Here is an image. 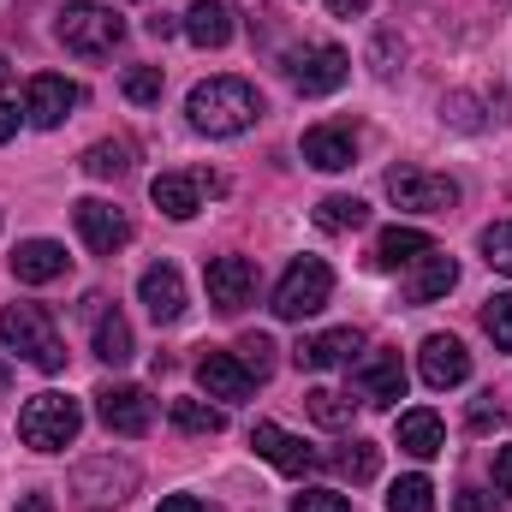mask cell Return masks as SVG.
Here are the masks:
<instances>
[{
  "mask_svg": "<svg viewBox=\"0 0 512 512\" xmlns=\"http://www.w3.org/2000/svg\"><path fill=\"white\" fill-rule=\"evenodd\" d=\"M185 114H191V126L203 137H239V131H251L262 120V96L245 78H209V84L191 90Z\"/></svg>",
  "mask_w": 512,
  "mask_h": 512,
  "instance_id": "6da1fadb",
  "label": "cell"
},
{
  "mask_svg": "<svg viewBox=\"0 0 512 512\" xmlns=\"http://www.w3.org/2000/svg\"><path fill=\"white\" fill-rule=\"evenodd\" d=\"M0 346L12 358H24L30 370H42V376L66 370V340H60V328L42 304H6L0 310Z\"/></svg>",
  "mask_w": 512,
  "mask_h": 512,
  "instance_id": "7a4b0ae2",
  "label": "cell"
},
{
  "mask_svg": "<svg viewBox=\"0 0 512 512\" xmlns=\"http://www.w3.org/2000/svg\"><path fill=\"white\" fill-rule=\"evenodd\" d=\"M54 36H60L78 60H102V54H114V48L126 42V18H120L114 6H102V0H66Z\"/></svg>",
  "mask_w": 512,
  "mask_h": 512,
  "instance_id": "3957f363",
  "label": "cell"
},
{
  "mask_svg": "<svg viewBox=\"0 0 512 512\" xmlns=\"http://www.w3.org/2000/svg\"><path fill=\"white\" fill-rule=\"evenodd\" d=\"M78 429H84V405L66 393H36L18 411V441L30 453H66L78 441Z\"/></svg>",
  "mask_w": 512,
  "mask_h": 512,
  "instance_id": "277c9868",
  "label": "cell"
},
{
  "mask_svg": "<svg viewBox=\"0 0 512 512\" xmlns=\"http://www.w3.org/2000/svg\"><path fill=\"white\" fill-rule=\"evenodd\" d=\"M137 495V465L131 459H114V453H96L72 471V501L84 512H108V507H126Z\"/></svg>",
  "mask_w": 512,
  "mask_h": 512,
  "instance_id": "5b68a950",
  "label": "cell"
},
{
  "mask_svg": "<svg viewBox=\"0 0 512 512\" xmlns=\"http://www.w3.org/2000/svg\"><path fill=\"white\" fill-rule=\"evenodd\" d=\"M328 298H334V268H328L322 256H298V262L280 274V286H274V316H280V322H304V316H316Z\"/></svg>",
  "mask_w": 512,
  "mask_h": 512,
  "instance_id": "8992f818",
  "label": "cell"
},
{
  "mask_svg": "<svg viewBox=\"0 0 512 512\" xmlns=\"http://www.w3.org/2000/svg\"><path fill=\"white\" fill-rule=\"evenodd\" d=\"M286 78L304 90V96H334L346 78H352V54L334 48V42H304L286 54Z\"/></svg>",
  "mask_w": 512,
  "mask_h": 512,
  "instance_id": "52a82bcc",
  "label": "cell"
},
{
  "mask_svg": "<svg viewBox=\"0 0 512 512\" xmlns=\"http://www.w3.org/2000/svg\"><path fill=\"white\" fill-rule=\"evenodd\" d=\"M387 197L393 209H411V215H447L459 203V185L447 173H423V167H393L387 173Z\"/></svg>",
  "mask_w": 512,
  "mask_h": 512,
  "instance_id": "ba28073f",
  "label": "cell"
},
{
  "mask_svg": "<svg viewBox=\"0 0 512 512\" xmlns=\"http://www.w3.org/2000/svg\"><path fill=\"white\" fill-rule=\"evenodd\" d=\"M84 102V90L72 84V78H60V72H42V78H30V90H24V120L36 131H54L72 120V108Z\"/></svg>",
  "mask_w": 512,
  "mask_h": 512,
  "instance_id": "9c48e42d",
  "label": "cell"
},
{
  "mask_svg": "<svg viewBox=\"0 0 512 512\" xmlns=\"http://www.w3.org/2000/svg\"><path fill=\"white\" fill-rule=\"evenodd\" d=\"M72 221H78V239H84L96 256H114V251H126V245H131L126 209H114V203H102V197L72 203Z\"/></svg>",
  "mask_w": 512,
  "mask_h": 512,
  "instance_id": "30bf717a",
  "label": "cell"
},
{
  "mask_svg": "<svg viewBox=\"0 0 512 512\" xmlns=\"http://www.w3.org/2000/svg\"><path fill=\"white\" fill-rule=\"evenodd\" d=\"M96 417L108 423V435H126V441H137V435H149V423H155V399L143 393V387H102L96 393Z\"/></svg>",
  "mask_w": 512,
  "mask_h": 512,
  "instance_id": "8fae6325",
  "label": "cell"
},
{
  "mask_svg": "<svg viewBox=\"0 0 512 512\" xmlns=\"http://www.w3.org/2000/svg\"><path fill=\"white\" fill-rule=\"evenodd\" d=\"M251 447H256V459H268V465H274V471H286V477H304V471H316V465H322V453H316V447H304V435H292V429H280V423H256Z\"/></svg>",
  "mask_w": 512,
  "mask_h": 512,
  "instance_id": "7c38bea8",
  "label": "cell"
},
{
  "mask_svg": "<svg viewBox=\"0 0 512 512\" xmlns=\"http://www.w3.org/2000/svg\"><path fill=\"white\" fill-rule=\"evenodd\" d=\"M256 298V262L251 256H215L209 262V304L221 316H239Z\"/></svg>",
  "mask_w": 512,
  "mask_h": 512,
  "instance_id": "4fadbf2b",
  "label": "cell"
},
{
  "mask_svg": "<svg viewBox=\"0 0 512 512\" xmlns=\"http://www.w3.org/2000/svg\"><path fill=\"white\" fill-rule=\"evenodd\" d=\"M417 370H423V382L435 387V393H447V387H459L471 376V352H465V340H453V334H429L423 352H417Z\"/></svg>",
  "mask_w": 512,
  "mask_h": 512,
  "instance_id": "5bb4252c",
  "label": "cell"
},
{
  "mask_svg": "<svg viewBox=\"0 0 512 512\" xmlns=\"http://www.w3.org/2000/svg\"><path fill=\"white\" fill-rule=\"evenodd\" d=\"M137 304H143L155 322H179V316H185V274H179L173 262L143 268V280H137Z\"/></svg>",
  "mask_w": 512,
  "mask_h": 512,
  "instance_id": "9a60e30c",
  "label": "cell"
},
{
  "mask_svg": "<svg viewBox=\"0 0 512 512\" xmlns=\"http://www.w3.org/2000/svg\"><path fill=\"white\" fill-rule=\"evenodd\" d=\"M197 387H203L209 399H221V405H239V399L256 393V376L239 364V352H209V358L197 364Z\"/></svg>",
  "mask_w": 512,
  "mask_h": 512,
  "instance_id": "2e32d148",
  "label": "cell"
},
{
  "mask_svg": "<svg viewBox=\"0 0 512 512\" xmlns=\"http://www.w3.org/2000/svg\"><path fill=\"white\" fill-rule=\"evenodd\" d=\"M358 352H364V334L358 328H328V334H310L298 346V364L304 370H346Z\"/></svg>",
  "mask_w": 512,
  "mask_h": 512,
  "instance_id": "e0dca14e",
  "label": "cell"
},
{
  "mask_svg": "<svg viewBox=\"0 0 512 512\" xmlns=\"http://www.w3.org/2000/svg\"><path fill=\"white\" fill-rule=\"evenodd\" d=\"M304 161L316 167V173H346L352 161H358V137L340 126H316L304 131Z\"/></svg>",
  "mask_w": 512,
  "mask_h": 512,
  "instance_id": "ac0fdd59",
  "label": "cell"
},
{
  "mask_svg": "<svg viewBox=\"0 0 512 512\" xmlns=\"http://www.w3.org/2000/svg\"><path fill=\"white\" fill-rule=\"evenodd\" d=\"M358 399H364V405H393V399H405V364H399V352L364 358V370H358Z\"/></svg>",
  "mask_w": 512,
  "mask_h": 512,
  "instance_id": "d6986e66",
  "label": "cell"
},
{
  "mask_svg": "<svg viewBox=\"0 0 512 512\" xmlns=\"http://www.w3.org/2000/svg\"><path fill=\"white\" fill-rule=\"evenodd\" d=\"M12 274H18L24 286L60 280V274H66V245H54V239H24V245L12 251Z\"/></svg>",
  "mask_w": 512,
  "mask_h": 512,
  "instance_id": "ffe728a7",
  "label": "cell"
},
{
  "mask_svg": "<svg viewBox=\"0 0 512 512\" xmlns=\"http://www.w3.org/2000/svg\"><path fill=\"white\" fill-rule=\"evenodd\" d=\"M149 197H155V209H161L167 221H191V215L203 209V179H191V173H161V179L149 185Z\"/></svg>",
  "mask_w": 512,
  "mask_h": 512,
  "instance_id": "44dd1931",
  "label": "cell"
},
{
  "mask_svg": "<svg viewBox=\"0 0 512 512\" xmlns=\"http://www.w3.org/2000/svg\"><path fill=\"white\" fill-rule=\"evenodd\" d=\"M197 48H227L233 42V12L221 6V0H197V6H185V24H179Z\"/></svg>",
  "mask_w": 512,
  "mask_h": 512,
  "instance_id": "7402d4cb",
  "label": "cell"
},
{
  "mask_svg": "<svg viewBox=\"0 0 512 512\" xmlns=\"http://www.w3.org/2000/svg\"><path fill=\"white\" fill-rule=\"evenodd\" d=\"M399 447H405L411 459H435V453L447 447V429H441V417H435L429 405H417V411H399Z\"/></svg>",
  "mask_w": 512,
  "mask_h": 512,
  "instance_id": "603a6c76",
  "label": "cell"
},
{
  "mask_svg": "<svg viewBox=\"0 0 512 512\" xmlns=\"http://www.w3.org/2000/svg\"><path fill=\"white\" fill-rule=\"evenodd\" d=\"M459 286V262L447 251H429L417 256V274H411V304H435V298H447Z\"/></svg>",
  "mask_w": 512,
  "mask_h": 512,
  "instance_id": "cb8c5ba5",
  "label": "cell"
},
{
  "mask_svg": "<svg viewBox=\"0 0 512 512\" xmlns=\"http://www.w3.org/2000/svg\"><path fill=\"white\" fill-rule=\"evenodd\" d=\"M435 251V239L429 233H417V227H387L382 239H376V268H411L417 256Z\"/></svg>",
  "mask_w": 512,
  "mask_h": 512,
  "instance_id": "d4e9b609",
  "label": "cell"
},
{
  "mask_svg": "<svg viewBox=\"0 0 512 512\" xmlns=\"http://www.w3.org/2000/svg\"><path fill=\"white\" fill-rule=\"evenodd\" d=\"M167 417H173V429H185V435H221V429H227V411L209 405V399H173Z\"/></svg>",
  "mask_w": 512,
  "mask_h": 512,
  "instance_id": "484cf974",
  "label": "cell"
},
{
  "mask_svg": "<svg viewBox=\"0 0 512 512\" xmlns=\"http://www.w3.org/2000/svg\"><path fill=\"white\" fill-rule=\"evenodd\" d=\"M131 352H137V346H131V322L126 316H120V310L96 316V358L120 370V364H131Z\"/></svg>",
  "mask_w": 512,
  "mask_h": 512,
  "instance_id": "4316f807",
  "label": "cell"
},
{
  "mask_svg": "<svg viewBox=\"0 0 512 512\" xmlns=\"http://www.w3.org/2000/svg\"><path fill=\"white\" fill-rule=\"evenodd\" d=\"M364 221H370V203H358V197H322L316 203V227L322 233H352Z\"/></svg>",
  "mask_w": 512,
  "mask_h": 512,
  "instance_id": "83f0119b",
  "label": "cell"
},
{
  "mask_svg": "<svg viewBox=\"0 0 512 512\" xmlns=\"http://www.w3.org/2000/svg\"><path fill=\"white\" fill-rule=\"evenodd\" d=\"M387 512H435V483H429L423 471L399 477V483L387 489Z\"/></svg>",
  "mask_w": 512,
  "mask_h": 512,
  "instance_id": "f1b7e54d",
  "label": "cell"
},
{
  "mask_svg": "<svg viewBox=\"0 0 512 512\" xmlns=\"http://www.w3.org/2000/svg\"><path fill=\"white\" fill-rule=\"evenodd\" d=\"M304 411H310L322 429H352V399H346V393H334V387L304 393Z\"/></svg>",
  "mask_w": 512,
  "mask_h": 512,
  "instance_id": "f546056e",
  "label": "cell"
},
{
  "mask_svg": "<svg viewBox=\"0 0 512 512\" xmlns=\"http://www.w3.org/2000/svg\"><path fill=\"white\" fill-rule=\"evenodd\" d=\"M334 465H340V471H346L352 483H370V477L382 471V453H376L370 441H346V447L334 453Z\"/></svg>",
  "mask_w": 512,
  "mask_h": 512,
  "instance_id": "4dcf8cb0",
  "label": "cell"
},
{
  "mask_svg": "<svg viewBox=\"0 0 512 512\" xmlns=\"http://www.w3.org/2000/svg\"><path fill=\"white\" fill-rule=\"evenodd\" d=\"M126 167H131L126 143H96V149H84V173H90V179H120Z\"/></svg>",
  "mask_w": 512,
  "mask_h": 512,
  "instance_id": "1f68e13d",
  "label": "cell"
},
{
  "mask_svg": "<svg viewBox=\"0 0 512 512\" xmlns=\"http://www.w3.org/2000/svg\"><path fill=\"white\" fill-rule=\"evenodd\" d=\"M120 90H126V102H137V108H155L161 90H167V78H161V66H131Z\"/></svg>",
  "mask_w": 512,
  "mask_h": 512,
  "instance_id": "d6a6232c",
  "label": "cell"
},
{
  "mask_svg": "<svg viewBox=\"0 0 512 512\" xmlns=\"http://www.w3.org/2000/svg\"><path fill=\"white\" fill-rule=\"evenodd\" d=\"M233 352H239V364L251 370L256 382H268V376H274V352H280V346H274L268 334H245V340H239Z\"/></svg>",
  "mask_w": 512,
  "mask_h": 512,
  "instance_id": "836d02e7",
  "label": "cell"
},
{
  "mask_svg": "<svg viewBox=\"0 0 512 512\" xmlns=\"http://www.w3.org/2000/svg\"><path fill=\"white\" fill-rule=\"evenodd\" d=\"M483 328H489V340H495L501 352H512V292H495V298H489Z\"/></svg>",
  "mask_w": 512,
  "mask_h": 512,
  "instance_id": "e575fe53",
  "label": "cell"
},
{
  "mask_svg": "<svg viewBox=\"0 0 512 512\" xmlns=\"http://www.w3.org/2000/svg\"><path fill=\"white\" fill-rule=\"evenodd\" d=\"M483 262H489V268H501V274H512V221L483 227Z\"/></svg>",
  "mask_w": 512,
  "mask_h": 512,
  "instance_id": "d590c367",
  "label": "cell"
},
{
  "mask_svg": "<svg viewBox=\"0 0 512 512\" xmlns=\"http://www.w3.org/2000/svg\"><path fill=\"white\" fill-rule=\"evenodd\" d=\"M292 512H352V501L340 489H304V495H292Z\"/></svg>",
  "mask_w": 512,
  "mask_h": 512,
  "instance_id": "8d00e7d4",
  "label": "cell"
},
{
  "mask_svg": "<svg viewBox=\"0 0 512 512\" xmlns=\"http://www.w3.org/2000/svg\"><path fill=\"white\" fill-rule=\"evenodd\" d=\"M370 60H376V72H382V78H393V72H399V60H405V42H399L393 30H382V36H376V48H370Z\"/></svg>",
  "mask_w": 512,
  "mask_h": 512,
  "instance_id": "74e56055",
  "label": "cell"
},
{
  "mask_svg": "<svg viewBox=\"0 0 512 512\" xmlns=\"http://www.w3.org/2000/svg\"><path fill=\"white\" fill-rule=\"evenodd\" d=\"M471 429H501V405L477 399V405H471Z\"/></svg>",
  "mask_w": 512,
  "mask_h": 512,
  "instance_id": "f35d334b",
  "label": "cell"
},
{
  "mask_svg": "<svg viewBox=\"0 0 512 512\" xmlns=\"http://www.w3.org/2000/svg\"><path fill=\"white\" fill-rule=\"evenodd\" d=\"M12 137H18V102L0 96V143H12Z\"/></svg>",
  "mask_w": 512,
  "mask_h": 512,
  "instance_id": "ab89813d",
  "label": "cell"
},
{
  "mask_svg": "<svg viewBox=\"0 0 512 512\" xmlns=\"http://www.w3.org/2000/svg\"><path fill=\"white\" fill-rule=\"evenodd\" d=\"M495 489H501V495H512V447H501V453H495Z\"/></svg>",
  "mask_w": 512,
  "mask_h": 512,
  "instance_id": "60d3db41",
  "label": "cell"
},
{
  "mask_svg": "<svg viewBox=\"0 0 512 512\" xmlns=\"http://www.w3.org/2000/svg\"><path fill=\"white\" fill-rule=\"evenodd\" d=\"M155 512H215V507H203L197 495H167V501H161Z\"/></svg>",
  "mask_w": 512,
  "mask_h": 512,
  "instance_id": "b9f144b4",
  "label": "cell"
},
{
  "mask_svg": "<svg viewBox=\"0 0 512 512\" xmlns=\"http://www.w3.org/2000/svg\"><path fill=\"white\" fill-rule=\"evenodd\" d=\"M328 12H334V18H364L370 0H328Z\"/></svg>",
  "mask_w": 512,
  "mask_h": 512,
  "instance_id": "7bdbcfd3",
  "label": "cell"
},
{
  "mask_svg": "<svg viewBox=\"0 0 512 512\" xmlns=\"http://www.w3.org/2000/svg\"><path fill=\"white\" fill-rule=\"evenodd\" d=\"M173 30H179V18H167V12H161V18H149V36H173Z\"/></svg>",
  "mask_w": 512,
  "mask_h": 512,
  "instance_id": "ee69618b",
  "label": "cell"
},
{
  "mask_svg": "<svg viewBox=\"0 0 512 512\" xmlns=\"http://www.w3.org/2000/svg\"><path fill=\"white\" fill-rule=\"evenodd\" d=\"M18 512H54V501H48V495H24V501H18Z\"/></svg>",
  "mask_w": 512,
  "mask_h": 512,
  "instance_id": "f6af8a7d",
  "label": "cell"
},
{
  "mask_svg": "<svg viewBox=\"0 0 512 512\" xmlns=\"http://www.w3.org/2000/svg\"><path fill=\"white\" fill-rule=\"evenodd\" d=\"M459 512H483V495H477V489H465V495H459Z\"/></svg>",
  "mask_w": 512,
  "mask_h": 512,
  "instance_id": "bcb514c9",
  "label": "cell"
},
{
  "mask_svg": "<svg viewBox=\"0 0 512 512\" xmlns=\"http://www.w3.org/2000/svg\"><path fill=\"white\" fill-rule=\"evenodd\" d=\"M6 72H12V66H6V54H0V84H6Z\"/></svg>",
  "mask_w": 512,
  "mask_h": 512,
  "instance_id": "7dc6e473",
  "label": "cell"
}]
</instances>
